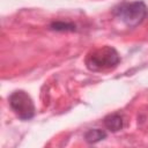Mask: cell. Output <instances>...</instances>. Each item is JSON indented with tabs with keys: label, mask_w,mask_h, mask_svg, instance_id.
Segmentation results:
<instances>
[{
	"label": "cell",
	"mask_w": 148,
	"mask_h": 148,
	"mask_svg": "<svg viewBox=\"0 0 148 148\" xmlns=\"http://www.w3.org/2000/svg\"><path fill=\"white\" fill-rule=\"evenodd\" d=\"M86 66L91 72H105L113 69L120 62V56L111 46H101L91 50L86 57Z\"/></svg>",
	"instance_id": "6da1fadb"
},
{
	"label": "cell",
	"mask_w": 148,
	"mask_h": 148,
	"mask_svg": "<svg viewBox=\"0 0 148 148\" xmlns=\"http://www.w3.org/2000/svg\"><path fill=\"white\" fill-rule=\"evenodd\" d=\"M8 101L12 110L21 120H29L35 116V104L25 91L16 90L12 92Z\"/></svg>",
	"instance_id": "3957f363"
},
{
	"label": "cell",
	"mask_w": 148,
	"mask_h": 148,
	"mask_svg": "<svg viewBox=\"0 0 148 148\" xmlns=\"http://www.w3.org/2000/svg\"><path fill=\"white\" fill-rule=\"evenodd\" d=\"M112 14L128 27L139 25L147 16V6L143 1L121 2L117 5Z\"/></svg>",
	"instance_id": "7a4b0ae2"
},
{
	"label": "cell",
	"mask_w": 148,
	"mask_h": 148,
	"mask_svg": "<svg viewBox=\"0 0 148 148\" xmlns=\"http://www.w3.org/2000/svg\"><path fill=\"white\" fill-rule=\"evenodd\" d=\"M105 138H106L105 131L99 130V128H91V130L87 131L84 134V139L89 143H96V142H98Z\"/></svg>",
	"instance_id": "5b68a950"
},
{
	"label": "cell",
	"mask_w": 148,
	"mask_h": 148,
	"mask_svg": "<svg viewBox=\"0 0 148 148\" xmlns=\"http://www.w3.org/2000/svg\"><path fill=\"white\" fill-rule=\"evenodd\" d=\"M104 125L105 127L111 131V132H118L123 128L124 126V120H123V117L118 113H112V114H109L104 118Z\"/></svg>",
	"instance_id": "277c9868"
},
{
	"label": "cell",
	"mask_w": 148,
	"mask_h": 148,
	"mask_svg": "<svg viewBox=\"0 0 148 148\" xmlns=\"http://www.w3.org/2000/svg\"><path fill=\"white\" fill-rule=\"evenodd\" d=\"M50 29L56 30V31H75L76 25L74 23H69V22L56 21L50 24Z\"/></svg>",
	"instance_id": "8992f818"
}]
</instances>
